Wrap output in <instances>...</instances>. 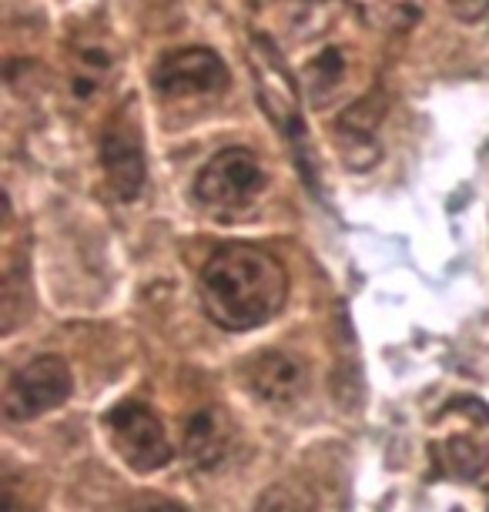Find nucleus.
Wrapping results in <instances>:
<instances>
[{"mask_svg":"<svg viewBox=\"0 0 489 512\" xmlns=\"http://www.w3.org/2000/svg\"><path fill=\"white\" fill-rule=\"evenodd\" d=\"M289 41L299 54V84L315 108L349 98L366 64V34L345 0H309L292 17Z\"/></svg>","mask_w":489,"mask_h":512,"instance_id":"f257e3e1","label":"nucleus"},{"mask_svg":"<svg viewBox=\"0 0 489 512\" xmlns=\"http://www.w3.org/2000/svg\"><path fill=\"white\" fill-rule=\"evenodd\" d=\"M289 298V272L258 245L215 248L201 268V305L225 332H252L272 322Z\"/></svg>","mask_w":489,"mask_h":512,"instance_id":"f03ea898","label":"nucleus"},{"mask_svg":"<svg viewBox=\"0 0 489 512\" xmlns=\"http://www.w3.org/2000/svg\"><path fill=\"white\" fill-rule=\"evenodd\" d=\"M248 67H252L255 94L265 118L292 141V148L302 144L305 141L302 94H299V74L292 71V64L282 57L275 41H268L265 34H252V41H248Z\"/></svg>","mask_w":489,"mask_h":512,"instance_id":"7ed1b4c3","label":"nucleus"},{"mask_svg":"<svg viewBox=\"0 0 489 512\" xmlns=\"http://www.w3.org/2000/svg\"><path fill=\"white\" fill-rule=\"evenodd\" d=\"M232 84L228 64L212 47H175L161 54L151 71V91L158 101H195V98H222Z\"/></svg>","mask_w":489,"mask_h":512,"instance_id":"20e7f679","label":"nucleus"},{"mask_svg":"<svg viewBox=\"0 0 489 512\" xmlns=\"http://www.w3.org/2000/svg\"><path fill=\"white\" fill-rule=\"evenodd\" d=\"M265 191L262 161L248 148H225L195 175L198 205L218 215H238Z\"/></svg>","mask_w":489,"mask_h":512,"instance_id":"39448f33","label":"nucleus"},{"mask_svg":"<svg viewBox=\"0 0 489 512\" xmlns=\"http://www.w3.org/2000/svg\"><path fill=\"white\" fill-rule=\"evenodd\" d=\"M101 168L114 198L124 201V205L141 198L148 181V161H145V138H141L138 128V108L131 101H124L111 114L108 128L101 134Z\"/></svg>","mask_w":489,"mask_h":512,"instance_id":"423d86ee","label":"nucleus"},{"mask_svg":"<svg viewBox=\"0 0 489 512\" xmlns=\"http://www.w3.org/2000/svg\"><path fill=\"white\" fill-rule=\"evenodd\" d=\"M74 389L71 369L57 355H41V359L27 362L7 379L4 389V419L7 422H31L37 415L57 409L67 402Z\"/></svg>","mask_w":489,"mask_h":512,"instance_id":"0eeeda50","label":"nucleus"},{"mask_svg":"<svg viewBox=\"0 0 489 512\" xmlns=\"http://www.w3.org/2000/svg\"><path fill=\"white\" fill-rule=\"evenodd\" d=\"M108 429L118 456L128 462L131 469L151 472L171 462V446L165 436V425L148 405L141 402H121L118 409L108 412Z\"/></svg>","mask_w":489,"mask_h":512,"instance_id":"6e6552de","label":"nucleus"},{"mask_svg":"<svg viewBox=\"0 0 489 512\" xmlns=\"http://www.w3.org/2000/svg\"><path fill=\"white\" fill-rule=\"evenodd\" d=\"M245 385L268 405H289L305 389V365L289 352H258L242 369Z\"/></svg>","mask_w":489,"mask_h":512,"instance_id":"1a4fd4ad","label":"nucleus"},{"mask_svg":"<svg viewBox=\"0 0 489 512\" xmlns=\"http://www.w3.org/2000/svg\"><path fill=\"white\" fill-rule=\"evenodd\" d=\"M228 452V422L222 412L201 409L185 422V456L208 469Z\"/></svg>","mask_w":489,"mask_h":512,"instance_id":"9d476101","label":"nucleus"},{"mask_svg":"<svg viewBox=\"0 0 489 512\" xmlns=\"http://www.w3.org/2000/svg\"><path fill=\"white\" fill-rule=\"evenodd\" d=\"M255 512H315V496L302 482H278L262 492Z\"/></svg>","mask_w":489,"mask_h":512,"instance_id":"9b49d317","label":"nucleus"},{"mask_svg":"<svg viewBox=\"0 0 489 512\" xmlns=\"http://www.w3.org/2000/svg\"><path fill=\"white\" fill-rule=\"evenodd\" d=\"M446 11L463 24H479L489 17V0H443Z\"/></svg>","mask_w":489,"mask_h":512,"instance_id":"f8f14e48","label":"nucleus"},{"mask_svg":"<svg viewBox=\"0 0 489 512\" xmlns=\"http://www.w3.org/2000/svg\"><path fill=\"white\" fill-rule=\"evenodd\" d=\"M131 512H185L178 506V502H171V499H161V496H145V499H138L134 502V509Z\"/></svg>","mask_w":489,"mask_h":512,"instance_id":"ddd939ff","label":"nucleus"}]
</instances>
